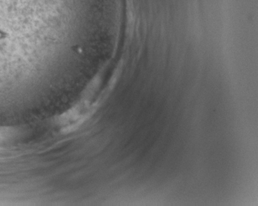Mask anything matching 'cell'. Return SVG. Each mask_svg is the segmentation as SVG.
Listing matches in <instances>:
<instances>
[{
    "label": "cell",
    "mask_w": 258,
    "mask_h": 206,
    "mask_svg": "<svg viewBox=\"0 0 258 206\" xmlns=\"http://www.w3.org/2000/svg\"><path fill=\"white\" fill-rule=\"evenodd\" d=\"M21 129L16 126H0V147L13 142L21 134Z\"/></svg>",
    "instance_id": "cell-1"
}]
</instances>
